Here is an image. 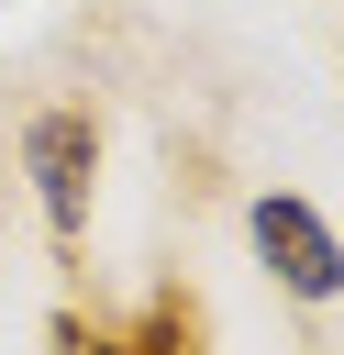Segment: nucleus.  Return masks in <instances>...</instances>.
Here are the masks:
<instances>
[{"mask_svg":"<svg viewBox=\"0 0 344 355\" xmlns=\"http://www.w3.org/2000/svg\"><path fill=\"white\" fill-rule=\"evenodd\" d=\"M22 178H33L44 233H55V244H78V233H89V211H100V122H89L78 100H44V111L22 122Z\"/></svg>","mask_w":344,"mask_h":355,"instance_id":"obj_1","label":"nucleus"},{"mask_svg":"<svg viewBox=\"0 0 344 355\" xmlns=\"http://www.w3.org/2000/svg\"><path fill=\"white\" fill-rule=\"evenodd\" d=\"M244 244H255V266H266L300 311H333V300H344V233H333L300 189H266V200L244 211Z\"/></svg>","mask_w":344,"mask_h":355,"instance_id":"obj_2","label":"nucleus"},{"mask_svg":"<svg viewBox=\"0 0 344 355\" xmlns=\"http://www.w3.org/2000/svg\"><path fill=\"white\" fill-rule=\"evenodd\" d=\"M122 355H211V322H200V300H189V288H155V300L133 311Z\"/></svg>","mask_w":344,"mask_h":355,"instance_id":"obj_3","label":"nucleus"},{"mask_svg":"<svg viewBox=\"0 0 344 355\" xmlns=\"http://www.w3.org/2000/svg\"><path fill=\"white\" fill-rule=\"evenodd\" d=\"M44 333H55V355H122V333L111 322H78V311H55Z\"/></svg>","mask_w":344,"mask_h":355,"instance_id":"obj_4","label":"nucleus"}]
</instances>
